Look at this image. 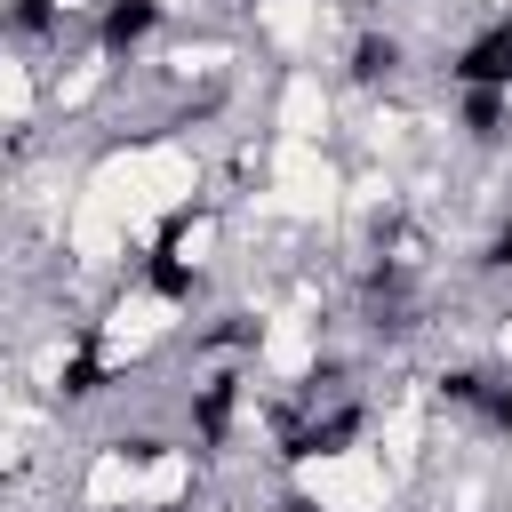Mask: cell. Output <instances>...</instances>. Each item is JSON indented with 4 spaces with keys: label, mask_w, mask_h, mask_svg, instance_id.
<instances>
[{
    "label": "cell",
    "mask_w": 512,
    "mask_h": 512,
    "mask_svg": "<svg viewBox=\"0 0 512 512\" xmlns=\"http://www.w3.org/2000/svg\"><path fill=\"white\" fill-rule=\"evenodd\" d=\"M488 264H512V224H504V232L488 240Z\"/></svg>",
    "instance_id": "obj_8"
},
{
    "label": "cell",
    "mask_w": 512,
    "mask_h": 512,
    "mask_svg": "<svg viewBox=\"0 0 512 512\" xmlns=\"http://www.w3.org/2000/svg\"><path fill=\"white\" fill-rule=\"evenodd\" d=\"M152 288H160V296H192V272L168 264V248H160V256H152Z\"/></svg>",
    "instance_id": "obj_7"
},
{
    "label": "cell",
    "mask_w": 512,
    "mask_h": 512,
    "mask_svg": "<svg viewBox=\"0 0 512 512\" xmlns=\"http://www.w3.org/2000/svg\"><path fill=\"white\" fill-rule=\"evenodd\" d=\"M152 24H160V0H104L96 40H104V56H128L136 40H152Z\"/></svg>",
    "instance_id": "obj_2"
},
{
    "label": "cell",
    "mask_w": 512,
    "mask_h": 512,
    "mask_svg": "<svg viewBox=\"0 0 512 512\" xmlns=\"http://www.w3.org/2000/svg\"><path fill=\"white\" fill-rule=\"evenodd\" d=\"M392 64H400V40H392V32H368V40L352 48V80H368V88L392 80Z\"/></svg>",
    "instance_id": "obj_5"
},
{
    "label": "cell",
    "mask_w": 512,
    "mask_h": 512,
    "mask_svg": "<svg viewBox=\"0 0 512 512\" xmlns=\"http://www.w3.org/2000/svg\"><path fill=\"white\" fill-rule=\"evenodd\" d=\"M448 80L456 88H512V24H488L480 40H464L456 64H448Z\"/></svg>",
    "instance_id": "obj_1"
},
{
    "label": "cell",
    "mask_w": 512,
    "mask_h": 512,
    "mask_svg": "<svg viewBox=\"0 0 512 512\" xmlns=\"http://www.w3.org/2000/svg\"><path fill=\"white\" fill-rule=\"evenodd\" d=\"M280 512H320V504H312V496H288V504H280Z\"/></svg>",
    "instance_id": "obj_9"
},
{
    "label": "cell",
    "mask_w": 512,
    "mask_h": 512,
    "mask_svg": "<svg viewBox=\"0 0 512 512\" xmlns=\"http://www.w3.org/2000/svg\"><path fill=\"white\" fill-rule=\"evenodd\" d=\"M192 432L216 448L224 432H232V376H216V384H200V400H192Z\"/></svg>",
    "instance_id": "obj_4"
},
{
    "label": "cell",
    "mask_w": 512,
    "mask_h": 512,
    "mask_svg": "<svg viewBox=\"0 0 512 512\" xmlns=\"http://www.w3.org/2000/svg\"><path fill=\"white\" fill-rule=\"evenodd\" d=\"M504 120H512V88H464V136L496 144V136H504Z\"/></svg>",
    "instance_id": "obj_3"
},
{
    "label": "cell",
    "mask_w": 512,
    "mask_h": 512,
    "mask_svg": "<svg viewBox=\"0 0 512 512\" xmlns=\"http://www.w3.org/2000/svg\"><path fill=\"white\" fill-rule=\"evenodd\" d=\"M56 24V0H16L8 8V32H48Z\"/></svg>",
    "instance_id": "obj_6"
}]
</instances>
